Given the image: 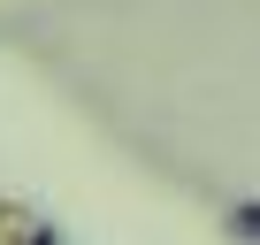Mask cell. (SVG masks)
Here are the masks:
<instances>
[{"label":"cell","instance_id":"cell-1","mask_svg":"<svg viewBox=\"0 0 260 245\" xmlns=\"http://www.w3.org/2000/svg\"><path fill=\"white\" fill-rule=\"evenodd\" d=\"M230 222H237V237H260V207H237Z\"/></svg>","mask_w":260,"mask_h":245},{"label":"cell","instance_id":"cell-2","mask_svg":"<svg viewBox=\"0 0 260 245\" xmlns=\"http://www.w3.org/2000/svg\"><path fill=\"white\" fill-rule=\"evenodd\" d=\"M16 245H54V230H46V222H39V230H23V237H16Z\"/></svg>","mask_w":260,"mask_h":245}]
</instances>
